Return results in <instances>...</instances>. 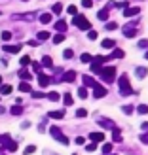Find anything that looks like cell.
Here are the masks:
<instances>
[{"instance_id":"1","label":"cell","mask_w":148,"mask_h":155,"mask_svg":"<svg viewBox=\"0 0 148 155\" xmlns=\"http://www.w3.org/2000/svg\"><path fill=\"white\" fill-rule=\"evenodd\" d=\"M72 25H76L78 28H82V30H89L91 28V23L88 21L85 15H74V17H72Z\"/></svg>"},{"instance_id":"2","label":"cell","mask_w":148,"mask_h":155,"mask_svg":"<svg viewBox=\"0 0 148 155\" xmlns=\"http://www.w3.org/2000/svg\"><path fill=\"white\" fill-rule=\"evenodd\" d=\"M101 76H103V80L106 83H112L116 80V68L114 66H105L103 68V72H101Z\"/></svg>"},{"instance_id":"3","label":"cell","mask_w":148,"mask_h":155,"mask_svg":"<svg viewBox=\"0 0 148 155\" xmlns=\"http://www.w3.org/2000/svg\"><path fill=\"white\" fill-rule=\"evenodd\" d=\"M118 87H120V93H122V95H131V93H133V89L129 87V80H127L126 74L120 76V85H118Z\"/></svg>"},{"instance_id":"4","label":"cell","mask_w":148,"mask_h":155,"mask_svg":"<svg viewBox=\"0 0 148 155\" xmlns=\"http://www.w3.org/2000/svg\"><path fill=\"white\" fill-rule=\"evenodd\" d=\"M50 130H51V136L55 138V140H61V142H63L65 146H68V138H67L63 133H61V129H59V127H51Z\"/></svg>"},{"instance_id":"5","label":"cell","mask_w":148,"mask_h":155,"mask_svg":"<svg viewBox=\"0 0 148 155\" xmlns=\"http://www.w3.org/2000/svg\"><path fill=\"white\" fill-rule=\"evenodd\" d=\"M93 97H95V98H103V97H106V89L103 87V85H97V87L93 89Z\"/></svg>"},{"instance_id":"6","label":"cell","mask_w":148,"mask_h":155,"mask_svg":"<svg viewBox=\"0 0 148 155\" xmlns=\"http://www.w3.org/2000/svg\"><path fill=\"white\" fill-rule=\"evenodd\" d=\"M84 85H85V87H91V89H95L99 83H97L95 80H93L91 76H84Z\"/></svg>"},{"instance_id":"7","label":"cell","mask_w":148,"mask_h":155,"mask_svg":"<svg viewBox=\"0 0 148 155\" xmlns=\"http://www.w3.org/2000/svg\"><path fill=\"white\" fill-rule=\"evenodd\" d=\"M137 13H139V8L137 6L135 8L133 6H127L126 10H123V15H126V17H133V15H137Z\"/></svg>"},{"instance_id":"8","label":"cell","mask_w":148,"mask_h":155,"mask_svg":"<svg viewBox=\"0 0 148 155\" xmlns=\"http://www.w3.org/2000/svg\"><path fill=\"white\" fill-rule=\"evenodd\" d=\"M53 27L57 28V32H59V34H63L65 30H67V27H68V25H67V21H63V19H59V21H57V23H55V25H53Z\"/></svg>"},{"instance_id":"9","label":"cell","mask_w":148,"mask_h":155,"mask_svg":"<svg viewBox=\"0 0 148 155\" xmlns=\"http://www.w3.org/2000/svg\"><path fill=\"white\" fill-rule=\"evenodd\" d=\"M135 34H137L135 27H123V36L126 38H135Z\"/></svg>"},{"instance_id":"10","label":"cell","mask_w":148,"mask_h":155,"mask_svg":"<svg viewBox=\"0 0 148 155\" xmlns=\"http://www.w3.org/2000/svg\"><path fill=\"white\" fill-rule=\"evenodd\" d=\"M89 138H91V142H105V133H91L89 134Z\"/></svg>"},{"instance_id":"11","label":"cell","mask_w":148,"mask_h":155,"mask_svg":"<svg viewBox=\"0 0 148 155\" xmlns=\"http://www.w3.org/2000/svg\"><path fill=\"white\" fill-rule=\"evenodd\" d=\"M74 80H76V72H74V70H68V72L63 74V81L71 83V81H74Z\"/></svg>"},{"instance_id":"12","label":"cell","mask_w":148,"mask_h":155,"mask_svg":"<svg viewBox=\"0 0 148 155\" xmlns=\"http://www.w3.org/2000/svg\"><path fill=\"white\" fill-rule=\"evenodd\" d=\"M51 119H63L65 117V110H57V112H50L48 114Z\"/></svg>"},{"instance_id":"13","label":"cell","mask_w":148,"mask_h":155,"mask_svg":"<svg viewBox=\"0 0 148 155\" xmlns=\"http://www.w3.org/2000/svg\"><path fill=\"white\" fill-rule=\"evenodd\" d=\"M103 48L105 49H114L116 48V42L112 40V38H106V40H103Z\"/></svg>"},{"instance_id":"14","label":"cell","mask_w":148,"mask_h":155,"mask_svg":"<svg viewBox=\"0 0 148 155\" xmlns=\"http://www.w3.org/2000/svg\"><path fill=\"white\" fill-rule=\"evenodd\" d=\"M19 78L23 81H30V80H33V74H30L29 70H19Z\"/></svg>"},{"instance_id":"15","label":"cell","mask_w":148,"mask_h":155,"mask_svg":"<svg viewBox=\"0 0 148 155\" xmlns=\"http://www.w3.org/2000/svg\"><path fill=\"white\" fill-rule=\"evenodd\" d=\"M38 83H40L42 87H46V85H50V78L46 74H38Z\"/></svg>"},{"instance_id":"16","label":"cell","mask_w":148,"mask_h":155,"mask_svg":"<svg viewBox=\"0 0 148 155\" xmlns=\"http://www.w3.org/2000/svg\"><path fill=\"white\" fill-rule=\"evenodd\" d=\"M4 51L6 53H19L21 51V45H4Z\"/></svg>"},{"instance_id":"17","label":"cell","mask_w":148,"mask_h":155,"mask_svg":"<svg viewBox=\"0 0 148 155\" xmlns=\"http://www.w3.org/2000/svg\"><path fill=\"white\" fill-rule=\"evenodd\" d=\"M99 125H101V127H106V129H112V130L116 129L114 123H112L110 119H99Z\"/></svg>"},{"instance_id":"18","label":"cell","mask_w":148,"mask_h":155,"mask_svg":"<svg viewBox=\"0 0 148 155\" xmlns=\"http://www.w3.org/2000/svg\"><path fill=\"white\" fill-rule=\"evenodd\" d=\"M19 91H21V93H30V85H29V81H21V83H19Z\"/></svg>"},{"instance_id":"19","label":"cell","mask_w":148,"mask_h":155,"mask_svg":"<svg viewBox=\"0 0 148 155\" xmlns=\"http://www.w3.org/2000/svg\"><path fill=\"white\" fill-rule=\"evenodd\" d=\"M101 151H103L105 155H108V153L112 151V144H110V142H106V144H103V146H101Z\"/></svg>"},{"instance_id":"20","label":"cell","mask_w":148,"mask_h":155,"mask_svg":"<svg viewBox=\"0 0 148 155\" xmlns=\"http://www.w3.org/2000/svg\"><path fill=\"white\" fill-rule=\"evenodd\" d=\"M123 55H126V53H123V49H114L112 51V59H123Z\"/></svg>"},{"instance_id":"21","label":"cell","mask_w":148,"mask_h":155,"mask_svg":"<svg viewBox=\"0 0 148 155\" xmlns=\"http://www.w3.org/2000/svg\"><path fill=\"white\" fill-rule=\"evenodd\" d=\"M146 74H148V70H146L144 66H139L137 68V78H141V80H143V78H146Z\"/></svg>"},{"instance_id":"22","label":"cell","mask_w":148,"mask_h":155,"mask_svg":"<svg viewBox=\"0 0 148 155\" xmlns=\"http://www.w3.org/2000/svg\"><path fill=\"white\" fill-rule=\"evenodd\" d=\"M46 97H48V98L51 100V102H57V100L61 98V97H59V93H55V91H51V93H48V95H46Z\"/></svg>"},{"instance_id":"23","label":"cell","mask_w":148,"mask_h":155,"mask_svg":"<svg viewBox=\"0 0 148 155\" xmlns=\"http://www.w3.org/2000/svg\"><path fill=\"white\" fill-rule=\"evenodd\" d=\"M63 102H65L67 106H71V104L74 102V100H72V95H71V93H65V95H63Z\"/></svg>"},{"instance_id":"24","label":"cell","mask_w":148,"mask_h":155,"mask_svg":"<svg viewBox=\"0 0 148 155\" xmlns=\"http://www.w3.org/2000/svg\"><path fill=\"white\" fill-rule=\"evenodd\" d=\"M97 17H99L101 21H106V19H108V10H105V8H103V10L97 13Z\"/></svg>"},{"instance_id":"25","label":"cell","mask_w":148,"mask_h":155,"mask_svg":"<svg viewBox=\"0 0 148 155\" xmlns=\"http://www.w3.org/2000/svg\"><path fill=\"white\" fill-rule=\"evenodd\" d=\"M42 64L50 68V66L53 64V61H51V57H50V55H44V57H42Z\"/></svg>"},{"instance_id":"26","label":"cell","mask_w":148,"mask_h":155,"mask_svg":"<svg viewBox=\"0 0 148 155\" xmlns=\"http://www.w3.org/2000/svg\"><path fill=\"white\" fill-rule=\"evenodd\" d=\"M80 61H82V63H85V64H88V63H93V57L89 55V53H84V55L80 57Z\"/></svg>"},{"instance_id":"27","label":"cell","mask_w":148,"mask_h":155,"mask_svg":"<svg viewBox=\"0 0 148 155\" xmlns=\"http://www.w3.org/2000/svg\"><path fill=\"white\" fill-rule=\"evenodd\" d=\"M112 138H114V142H122V133H120L118 129L112 130Z\"/></svg>"},{"instance_id":"28","label":"cell","mask_w":148,"mask_h":155,"mask_svg":"<svg viewBox=\"0 0 148 155\" xmlns=\"http://www.w3.org/2000/svg\"><path fill=\"white\" fill-rule=\"evenodd\" d=\"M21 112H23L21 104H15V106H12V115H19Z\"/></svg>"},{"instance_id":"29","label":"cell","mask_w":148,"mask_h":155,"mask_svg":"<svg viewBox=\"0 0 148 155\" xmlns=\"http://www.w3.org/2000/svg\"><path fill=\"white\" fill-rule=\"evenodd\" d=\"M40 23H51V13H42L40 15Z\"/></svg>"},{"instance_id":"30","label":"cell","mask_w":148,"mask_h":155,"mask_svg":"<svg viewBox=\"0 0 148 155\" xmlns=\"http://www.w3.org/2000/svg\"><path fill=\"white\" fill-rule=\"evenodd\" d=\"M51 10H53V13H61V12H63V4H61V2H57V4H53V8H51Z\"/></svg>"},{"instance_id":"31","label":"cell","mask_w":148,"mask_h":155,"mask_svg":"<svg viewBox=\"0 0 148 155\" xmlns=\"http://www.w3.org/2000/svg\"><path fill=\"white\" fill-rule=\"evenodd\" d=\"M61 42H65V34H55V36H53V44H61Z\"/></svg>"},{"instance_id":"32","label":"cell","mask_w":148,"mask_h":155,"mask_svg":"<svg viewBox=\"0 0 148 155\" xmlns=\"http://www.w3.org/2000/svg\"><path fill=\"white\" fill-rule=\"evenodd\" d=\"M91 72H93V74H101V72H103V68H101V64L93 63V64H91Z\"/></svg>"},{"instance_id":"33","label":"cell","mask_w":148,"mask_h":155,"mask_svg":"<svg viewBox=\"0 0 148 155\" xmlns=\"http://www.w3.org/2000/svg\"><path fill=\"white\" fill-rule=\"evenodd\" d=\"M48 38H50L48 30H40V32H38V40H48Z\"/></svg>"},{"instance_id":"34","label":"cell","mask_w":148,"mask_h":155,"mask_svg":"<svg viewBox=\"0 0 148 155\" xmlns=\"http://www.w3.org/2000/svg\"><path fill=\"white\" fill-rule=\"evenodd\" d=\"M0 93H2V95H10V93H12V85H2V87H0Z\"/></svg>"},{"instance_id":"35","label":"cell","mask_w":148,"mask_h":155,"mask_svg":"<svg viewBox=\"0 0 148 155\" xmlns=\"http://www.w3.org/2000/svg\"><path fill=\"white\" fill-rule=\"evenodd\" d=\"M67 12H68V13H71V15H72V17H74V15H78V8H76L74 4H71V6H68V8H67Z\"/></svg>"},{"instance_id":"36","label":"cell","mask_w":148,"mask_h":155,"mask_svg":"<svg viewBox=\"0 0 148 155\" xmlns=\"http://www.w3.org/2000/svg\"><path fill=\"white\" fill-rule=\"evenodd\" d=\"M78 97H80V98H88V89L80 87V89H78Z\"/></svg>"},{"instance_id":"37","label":"cell","mask_w":148,"mask_h":155,"mask_svg":"<svg viewBox=\"0 0 148 155\" xmlns=\"http://www.w3.org/2000/svg\"><path fill=\"white\" fill-rule=\"evenodd\" d=\"M6 150H8V151H15V150H17V144H15L13 140L8 142V144H6Z\"/></svg>"},{"instance_id":"38","label":"cell","mask_w":148,"mask_h":155,"mask_svg":"<svg viewBox=\"0 0 148 155\" xmlns=\"http://www.w3.org/2000/svg\"><path fill=\"white\" fill-rule=\"evenodd\" d=\"M19 63H21V66H27V64H30V57H29V55H23Z\"/></svg>"},{"instance_id":"39","label":"cell","mask_w":148,"mask_h":155,"mask_svg":"<svg viewBox=\"0 0 148 155\" xmlns=\"http://www.w3.org/2000/svg\"><path fill=\"white\" fill-rule=\"evenodd\" d=\"M106 28H108V30H116V28H118V23L108 21V23H106Z\"/></svg>"},{"instance_id":"40","label":"cell","mask_w":148,"mask_h":155,"mask_svg":"<svg viewBox=\"0 0 148 155\" xmlns=\"http://www.w3.org/2000/svg\"><path fill=\"white\" fill-rule=\"evenodd\" d=\"M93 63H97V64H103V63H106V57L99 55V57H95V59H93Z\"/></svg>"},{"instance_id":"41","label":"cell","mask_w":148,"mask_h":155,"mask_svg":"<svg viewBox=\"0 0 148 155\" xmlns=\"http://www.w3.org/2000/svg\"><path fill=\"white\" fill-rule=\"evenodd\" d=\"M137 112H139V114H148V106H146V104H141V106L137 108Z\"/></svg>"},{"instance_id":"42","label":"cell","mask_w":148,"mask_h":155,"mask_svg":"<svg viewBox=\"0 0 148 155\" xmlns=\"http://www.w3.org/2000/svg\"><path fill=\"white\" fill-rule=\"evenodd\" d=\"M85 150H88V151H95V150H97V142L88 144V146H85Z\"/></svg>"},{"instance_id":"43","label":"cell","mask_w":148,"mask_h":155,"mask_svg":"<svg viewBox=\"0 0 148 155\" xmlns=\"http://www.w3.org/2000/svg\"><path fill=\"white\" fill-rule=\"evenodd\" d=\"M72 55H74L72 49H65V51H63V57H65V59H72Z\"/></svg>"},{"instance_id":"44","label":"cell","mask_w":148,"mask_h":155,"mask_svg":"<svg viewBox=\"0 0 148 155\" xmlns=\"http://www.w3.org/2000/svg\"><path fill=\"white\" fill-rule=\"evenodd\" d=\"M0 142H2V144L6 146L8 142H12V136H10V134H2V140H0Z\"/></svg>"},{"instance_id":"45","label":"cell","mask_w":148,"mask_h":155,"mask_svg":"<svg viewBox=\"0 0 148 155\" xmlns=\"http://www.w3.org/2000/svg\"><path fill=\"white\" fill-rule=\"evenodd\" d=\"M34 151H36L34 146H27V148H25V155H30V153H34Z\"/></svg>"},{"instance_id":"46","label":"cell","mask_w":148,"mask_h":155,"mask_svg":"<svg viewBox=\"0 0 148 155\" xmlns=\"http://www.w3.org/2000/svg\"><path fill=\"white\" fill-rule=\"evenodd\" d=\"M76 115H78V117H85V115H88V112H85L84 108H80V110H76Z\"/></svg>"},{"instance_id":"47","label":"cell","mask_w":148,"mask_h":155,"mask_svg":"<svg viewBox=\"0 0 148 155\" xmlns=\"http://www.w3.org/2000/svg\"><path fill=\"white\" fill-rule=\"evenodd\" d=\"M2 40H12V32H8V30H4V32H2Z\"/></svg>"},{"instance_id":"48","label":"cell","mask_w":148,"mask_h":155,"mask_svg":"<svg viewBox=\"0 0 148 155\" xmlns=\"http://www.w3.org/2000/svg\"><path fill=\"white\" fill-rule=\"evenodd\" d=\"M88 38H89V40H95V38H97V32H95V30H88Z\"/></svg>"},{"instance_id":"49","label":"cell","mask_w":148,"mask_h":155,"mask_svg":"<svg viewBox=\"0 0 148 155\" xmlns=\"http://www.w3.org/2000/svg\"><path fill=\"white\" fill-rule=\"evenodd\" d=\"M82 6L84 8H91L93 6V0H82Z\"/></svg>"},{"instance_id":"50","label":"cell","mask_w":148,"mask_h":155,"mask_svg":"<svg viewBox=\"0 0 148 155\" xmlns=\"http://www.w3.org/2000/svg\"><path fill=\"white\" fill-rule=\"evenodd\" d=\"M139 48L146 49V48H148V40H141V42H139Z\"/></svg>"},{"instance_id":"51","label":"cell","mask_w":148,"mask_h":155,"mask_svg":"<svg viewBox=\"0 0 148 155\" xmlns=\"http://www.w3.org/2000/svg\"><path fill=\"white\" fill-rule=\"evenodd\" d=\"M123 112H126V114H133V106H123Z\"/></svg>"},{"instance_id":"52","label":"cell","mask_w":148,"mask_h":155,"mask_svg":"<svg viewBox=\"0 0 148 155\" xmlns=\"http://www.w3.org/2000/svg\"><path fill=\"white\" fill-rule=\"evenodd\" d=\"M141 142L143 144H148V134H141Z\"/></svg>"},{"instance_id":"53","label":"cell","mask_w":148,"mask_h":155,"mask_svg":"<svg viewBox=\"0 0 148 155\" xmlns=\"http://www.w3.org/2000/svg\"><path fill=\"white\" fill-rule=\"evenodd\" d=\"M33 97H34V98H42L44 93H33Z\"/></svg>"},{"instance_id":"54","label":"cell","mask_w":148,"mask_h":155,"mask_svg":"<svg viewBox=\"0 0 148 155\" xmlns=\"http://www.w3.org/2000/svg\"><path fill=\"white\" fill-rule=\"evenodd\" d=\"M84 142H85V140H84L82 136H78V138H76V144H84Z\"/></svg>"},{"instance_id":"55","label":"cell","mask_w":148,"mask_h":155,"mask_svg":"<svg viewBox=\"0 0 148 155\" xmlns=\"http://www.w3.org/2000/svg\"><path fill=\"white\" fill-rule=\"evenodd\" d=\"M141 127H143L144 130H148V123H143V125H141Z\"/></svg>"},{"instance_id":"56","label":"cell","mask_w":148,"mask_h":155,"mask_svg":"<svg viewBox=\"0 0 148 155\" xmlns=\"http://www.w3.org/2000/svg\"><path fill=\"white\" fill-rule=\"evenodd\" d=\"M144 57H146V59H148V51H146V55H144Z\"/></svg>"},{"instance_id":"57","label":"cell","mask_w":148,"mask_h":155,"mask_svg":"<svg viewBox=\"0 0 148 155\" xmlns=\"http://www.w3.org/2000/svg\"><path fill=\"white\" fill-rule=\"evenodd\" d=\"M0 83H2V76H0Z\"/></svg>"},{"instance_id":"58","label":"cell","mask_w":148,"mask_h":155,"mask_svg":"<svg viewBox=\"0 0 148 155\" xmlns=\"http://www.w3.org/2000/svg\"><path fill=\"white\" fill-rule=\"evenodd\" d=\"M23 2H27V0H23Z\"/></svg>"},{"instance_id":"59","label":"cell","mask_w":148,"mask_h":155,"mask_svg":"<svg viewBox=\"0 0 148 155\" xmlns=\"http://www.w3.org/2000/svg\"><path fill=\"white\" fill-rule=\"evenodd\" d=\"M0 140H2V136H0Z\"/></svg>"},{"instance_id":"60","label":"cell","mask_w":148,"mask_h":155,"mask_svg":"<svg viewBox=\"0 0 148 155\" xmlns=\"http://www.w3.org/2000/svg\"><path fill=\"white\" fill-rule=\"evenodd\" d=\"M112 155H114V153H112Z\"/></svg>"},{"instance_id":"61","label":"cell","mask_w":148,"mask_h":155,"mask_svg":"<svg viewBox=\"0 0 148 155\" xmlns=\"http://www.w3.org/2000/svg\"><path fill=\"white\" fill-rule=\"evenodd\" d=\"M74 155H76V153H74Z\"/></svg>"}]
</instances>
